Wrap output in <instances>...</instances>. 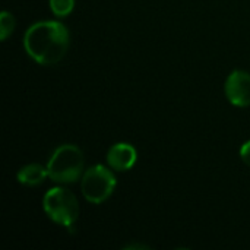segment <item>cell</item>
Segmentation results:
<instances>
[{"label": "cell", "mask_w": 250, "mask_h": 250, "mask_svg": "<svg viewBox=\"0 0 250 250\" xmlns=\"http://www.w3.org/2000/svg\"><path fill=\"white\" fill-rule=\"evenodd\" d=\"M111 170L113 168H108L103 164H95L83 171L81 190L89 204L101 205L113 195L117 180Z\"/></svg>", "instance_id": "277c9868"}, {"label": "cell", "mask_w": 250, "mask_h": 250, "mask_svg": "<svg viewBox=\"0 0 250 250\" xmlns=\"http://www.w3.org/2000/svg\"><path fill=\"white\" fill-rule=\"evenodd\" d=\"M48 179L57 185H70L83 174V152L75 144H64L54 149L47 163Z\"/></svg>", "instance_id": "7a4b0ae2"}, {"label": "cell", "mask_w": 250, "mask_h": 250, "mask_svg": "<svg viewBox=\"0 0 250 250\" xmlns=\"http://www.w3.org/2000/svg\"><path fill=\"white\" fill-rule=\"evenodd\" d=\"M70 45V34L60 21H38L23 35L26 54L41 66H54L66 56Z\"/></svg>", "instance_id": "6da1fadb"}, {"label": "cell", "mask_w": 250, "mask_h": 250, "mask_svg": "<svg viewBox=\"0 0 250 250\" xmlns=\"http://www.w3.org/2000/svg\"><path fill=\"white\" fill-rule=\"evenodd\" d=\"M48 177V171H47V166H41L37 163L32 164H26L23 166L18 174H16V180L19 185L26 186V188H34L38 186L41 183H44V180Z\"/></svg>", "instance_id": "52a82bcc"}, {"label": "cell", "mask_w": 250, "mask_h": 250, "mask_svg": "<svg viewBox=\"0 0 250 250\" xmlns=\"http://www.w3.org/2000/svg\"><path fill=\"white\" fill-rule=\"evenodd\" d=\"M50 10L57 18L69 16L75 9V0H48Z\"/></svg>", "instance_id": "ba28073f"}, {"label": "cell", "mask_w": 250, "mask_h": 250, "mask_svg": "<svg viewBox=\"0 0 250 250\" xmlns=\"http://www.w3.org/2000/svg\"><path fill=\"white\" fill-rule=\"evenodd\" d=\"M44 214L57 226L64 229L75 227L79 218V202L78 198L66 188H51L42 198Z\"/></svg>", "instance_id": "3957f363"}, {"label": "cell", "mask_w": 250, "mask_h": 250, "mask_svg": "<svg viewBox=\"0 0 250 250\" xmlns=\"http://www.w3.org/2000/svg\"><path fill=\"white\" fill-rule=\"evenodd\" d=\"M224 92L230 104L239 108L250 105V73L242 69L233 70L224 83Z\"/></svg>", "instance_id": "5b68a950"}, {"label": "cell", "mask_w": 250, "mask_h": 250, "mask_svg": "<svg viewBox=\"0 0 250 250\" xmlns=\"http://www.w3.org/2000/svg\"><path fill=\"white\" fill-rule=\"evenodd\" d=\"M240 158H242V161L250 167V141L248 142H245L243 145H242V148H240Z\"/></svg>", "instance_id": "30bf717a"}, {"label": "cell", "mask_w": 250, "mask_h": 250, "mask_svg": "<svg viewBox=\"0 0 250 250\" xmlns=\"http://www.w3.org/2000/svg\"><path fill=\"white\" fill-rule=\"evenodd\" d=\"M15 25H16L15 16L10 12L3 10L0 13V40L1 41H6L12 35V32L15 29Z\"/></svg>", "instance_id": "9c48e42d"}, {"label": "cell", "mask_w": 250, "mask_h": 250, "mask_svg": "<svg viewBox=\"0 0 250 250\" xmlns=\"http://www.w3.org/2000/svg\"><path fill=\"white\" fill-rule=\"evenodd\" d=\"M107 164L114 171H129L138 161L136 148L127 142H117L107 151Z\"/></svg>", "instance_id": "8992f818"}]
</instances>
